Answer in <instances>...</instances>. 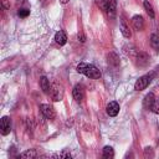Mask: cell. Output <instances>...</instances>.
Instances as JSON below:
<instances>
[{
	"instance_id": "cell-1",
	"label": "cell",
	"mask_w": 159,
	"mask_h": 159,
	"mask_svg": "<svg viewBox=\"0 0 159 159\" xmlns=\"http://www.w3.org/2000/svg\"><path fill=\"white\" fill-rule=\"evenodd\" d=\"M77 72H78V73H83V75H86L87 77L93 78V80L101 77V72H99V70H98L96 66L89 65V63H84V62L78 63V66H77Z\"/></svg>"
},
{
	"instance_id": "cell-2",
	"label": "cell",
	"mask_w": 159,
	"mask_h": 159,
	"mask_svg": "<svg viewBox=\"0 0 159 159\" xmlns=\"http://www.w3.org/2000/svg\"><path fill=\"white\" fill-rule=\"evenodd\" d=\"M152 78H153V75H144V76L139 77L134 83V89L135 91H142V89L147 88V86L152 82Z\"/></svg>"
},
{
	"instance_id": "cell-3",
	"label": "cell",
	"mask_w": 159,
	"mask_h": 159,
	"mask_svg": "<svg viewBox=\"0 0 159 159\" xmlns=\"http://www.w3.org/2000/svg\"><path fill=\"white\" fill-rule=\"evenodd\" d=\"M48 94H50V97L52 98V101L58 102V101H61V99H62V97H63V89H62V87H61V86H58V84H56V83H55V84H52V86H51Z\"/></svg>"
},
{
	"instance_id": "cell-4",
	"label": "cell",
	"mask_w": 159,
	"mask_h": 159,
	"mask_svg": "<svg viewBox=\"0 0 159 159\" xmlns=\"http://www.w3.org/2000/svg\"><path fill=\"white\" fill-rule=\"evenodd\" d=\"M72 94H73V98H75L76 102H82L83 98H84V87H83V84L77 83V84L73 87Z\"/></svg>"
},
{
	"instance_id": "cell-5",
	"label": "cell",
	"mask_w": 159,
	"mask_h": 159,
	"mask_svg": "<svg viewBox=\"0 0 159 159\" xmlns=\"http://www.w3.org/2000/svg\"><path fill=\"white\" fill-rule=\"evenodd\" d=\"M0 129H1V134L2 135H7L11 130V120L7 116H4L0 120Z\"/></svg>"
},
{
	"instance_id": "cell-6",
	"label": "cell",
	"mask_w": 159,
	"mask_h": 159,
	"mask_svg": "<svg viewBox=\"0 0 159 159\" xmlns=\"http://www.w3.org/2000/svg\"><path fill=\"white\" fill-rule=\"evenodd\" d=\"M40 111H41V113H42L47 119H53V118L56 117V112H55L53 107L50 106V104H41V106H40Z\"/></svg>"
},
{
	"instance_id": "cell-7",
	"label": "cell",
	"mask_w": 159,
	"mask_h": 159,
	"mask_svg": "<svg viewBox=\"0 0 159 159\" xmlns=\"http://www.w3.org/2000/svg\"><path fill=\"white\" fill-rule=\"evenodd\" d=\"M134 58H135V61H137V65H139V66H147V65L149 63V56H148L145 52L137 51Z\"/></svg>"
},
{
	"instance_id": "cell-8",
	"label": "cell",
	"mask_w": 159,
	"mask_h": 159,
	"mask_svg": "<svg viewBox=\"0 0 159 159\" xmlns=\"http://www.w3.org/2000/svg\"><path fill=\"white\" fill-rule=\"evenodd\" d=\"M106 111H107V114L109 117H116L119 113V104H118V102H116V101L109 102L107 104V107H106Z\"/></svg>"
},
{
	"instance_id": "cell-9",
	"label": "cell",
	"mask_w": 159,
	"mask_h": 159,
	"mask_svg": "<svg viewBox=\"0 0 159 159\" xmlns=\"http://www.w3.org/2000/svg\"><path fill=\"white\" fill-rule=\"evenodd\" d=\"M132 24H133V26H134L135 30L142 31V30L144 29V19H143V16H140V15H134V16L132 17Z\"/></svg>"
},
{
	"instance_id": "cell-10",
	"label": "cell",
	"mask_w": 159,
	"mask_h": 159,
	"mask_svg": "<svg viewBox=\"0 0 159 159\" xmlns=\"http://www.w3.org/2000/svg\"><path fill=\"white\" fill-rule=\"evenodd\" d=\"M154 102H155V96H154V93L149 92V93L144 97V99H143V107H144L145 109H152Z\"/></svg>"
},
{
	"instance_id": "cell-11",
	"label": "cell",
	"mask_w": 159,
	"mask_h": 159,
	"mask_svg": "<svg viewBox=\"0 0 159 159\" xmlns=\"http://www.w3.org/2000/svg\"><path fill=\"white\" fill-rule=\"evenodd\" d=\"M120 32H122V35H123L125 39H129V37L132 36L130 30H129V26L127 25V22H125V20H124L123 17H120Z\"/></svg>"
},
{
	"instance_id": "cell-12",
	"label": "cell",
	"mask_w": 159,
	"mask_h": 159,
	"mask_svg": "<svg viewBox=\"0 0 159 159\" xmlns=\"http://www.w3.org/2000/svg\"><path fill=\"white\" fill-rule=\"evenodd\" d=\"M55 41H56L60 46H63V45L67 42V36H66L65 31H62V30L57 31L56 35H55Z\"/></svg>"
},
{
	"instance_id": "cell-13",
	"label": "cell",
	"mask_w": 159,
	"mask_h": 159,
	"mask_svg": "<svg viewBox=\"0 0 159 159\" xmlns=\"http://www.w3.org/2000/svg\"><path fill=\"white\" fill-rule=\"evenodd\" d=\"M107 62H108L111 66L117 67V66L119 65V57H118V55H117L116 52H109V53L107 55Z\"/></svg>"
},
{
	"instance_id": "cell-14",
	"label": "cell",
	"mask_w": 159,
	"mask_h": 159,
	"mask_svg": "<svg viewBox=\"0 0 159 159\" xmlns=\"http://www.w3.org/2000/svg\"><path fill=\"white\" fill-rule=\"evenodd\" d=\"M106 12L108 14V16L114 17V15H116V1L114 0H109L108 6L106 9Z\"/></svg>"
},
{
	"instance_id": "cell-15",
	"label": "cell",
	"mask_w": 159,
	"mask_h": 159,
	"mask_svg": "<svg viewBox=\"0 0 159 159\" xmlns=\"http://www.w3.org/2000/svg\"><path fill=\"white\" fill-rule=\"evenodd\" d=\"M40 86H41V89H42L45 93H48V92H50L51 86H50V82H48V80H47L46 77H41V78H40Z\"/></svg>"
},
{
	"instance_id": "cell-16",
	"label": "cell",
	"mask_w": 159,
	"mask_h": 159,
	"mask_svg": "<svg viewBox=\"0 0 159 159\" xmlns=\"http://www.w3.org/2000/svg\"><path fill=\"white\" fill-rule=\"evenodd\" d=\"M19 157H20V158H27V159H32V158H36V157H37V153H36V150H35V149H29V150H26V152L21 153Z\"/></svg>"
},
{
	"instance_id": "cell-17",
	"label": "cell",
	"mask_w": 159,
	"mask_h": 159,
	"mask_svg": "<svg viewBox=\"0 0 159 159\" xmlns=\"http://www.w3.org/2000/svg\"><path fill=\"white\" fill-rule=\"evenodd\" d=\"M113 157H114V150H113V148L109 147V145L104 147V148H103V158L111 159V158H113Z\"/></svg>"
},
{
	"instance_id": "cell-18",
	"label": "cell",
	"mask_w": 159,
	"mask_h": 159,
	"mask_svg": "<svg viewBox=\"0 0 159 159\" xmlns=\"http://www.w3.org/2000/svg\"><path fill=\"white\" fill-rule=\"evenodd\" d=\"M143 5H144V9H145L147 14H148V15H149V16L153 19V17L155 16V14H154V10H153V6H152V4H150L148 0H145Z\"/></svg>"
},
{
	"instance_id": "cell-19",
	"label": "cell",
	"mask_w": 159,
	"mask_h": 159,
	"mask_svg": "<svg viewBox=\"0 0 159 159\" xmlns=\"http://www.w3.org/2000/svg\"><path fill=\"white\" fill-rule=\"evenodd\" d=\"M150 43H152V46H153V48L155 51H159V36L158 35L153 34L150 36Z\"/></svg>"
},
{
	"instance_id": "cell-20",
	"label": "cell",
	"mask_w": 159,
	"mask_h": 159,
	"mask_svg": "<svg viewBox=\"0 0 159 159\" xmlns=\"http://www.w3.org/2000/svg\"><path fill=\"white\" fill-rule=\"evenodd\" d=\"M94 1H96L97 6H98L99 9H102L103 11H106V9H107V6H108L109 0H94Z\"/></svg>"
},
{
	"instance_id": "cell-21",
	"label": "cell",
	"mask_w": 159,
	"mask_h": 159,
	"mask_svg": "<svg viewBox=\"0 0 159 159\" xmlns=\"http://www.w3.org/2000/svg\"><path fill=\"white\" fill-rule=\"evenodd\" d=\"M17 15L20 16V17H26V16H29L30 15V10L29 9H19V11H17Z\"/></svg>"
},
{
	"instance_id": "cell-22",
	"label": "cell",
	"mask_w": 159,
	"mask_h": 159,
	"mask_svg": "<svg viewBox=\"0 0 159 159\" xmlns=\"http://www.w3.org/2000/svg\"><path fill=\"white\" fill-rule=\"evenodd\" d=\"M53 157H55V158H66V159H70V158H71V154H70L68 152H62V153L55 154Z\"/></svg>"
},
{
	"instance_id": "cell-23",
	"label": "cell",
	"mask_w": 159,
	"mask_h": 159,
	"mask_svg": "<svg viewBox=\"0 0 159 159\" xmlns=\"http://www.w3.org/2000/svg\"><path fill=\"white\" fill-rule=\"evenodd\" d=\"M150 111H153L155 114H159V101H155L154 102V104H153V107H152Z\"/></svg>"
},
{
	"instance_id": "cell-24",
	"label": "cell",
	"mask_w": 159,
	"mask_h": 159,
	"mask_svg": "<svg viewBox=\"0 0 159 159\" xmlns=\"http://www.w3.org/2000/svg\"><path fill=\"white\" fill-rule=\"evenodd\" d=\"M2 6H4V7H6V9H7V7H10V5L7 4V1H6V0H2Z\"/></svg>"
},
{
	"instance_id": "cell-25",
	"label": "cell",
	"mask_w": 159,
	"mask_h": 159,
	"mask_svg": "<svg viewBox=\"0 0 159 159\" xmlns=\"http://www.w3.org/2000/svg\"><path fill=\"white\" fill-rule=\"evenodd\" d=\"M68 1H70V0H60V2H61V4H67Z\"/></svg>"
}]
</instances>
